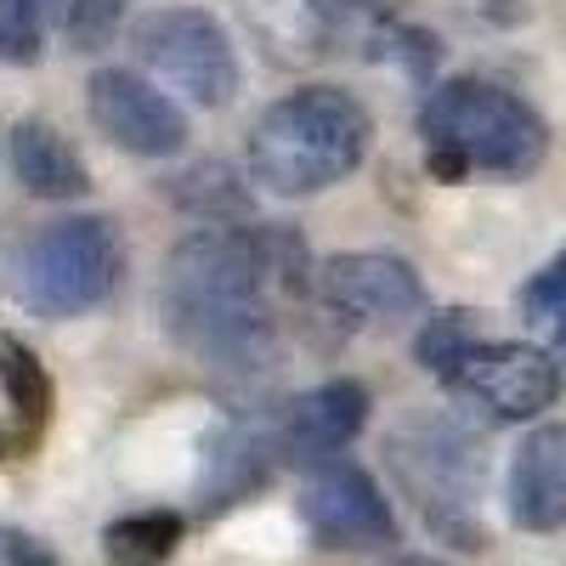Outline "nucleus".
Returning <instances> with one entry per match:
<instances>
[{"label":"nucleus","mask_w":566,"mask_h":566,"mask_svg":"<svg viewBox=\"0 0 566 566\" xmlns=\"http://www.w3.org/2000/svg\"><path fill=\"white\" fill-rule=\"evenodd\" d=\"M522 317L549 340L544 352L560 363V357H566V255L549 261V266L527 283V290H522Z\"/></svg>","instance_id":"obj_20"},{"label":"nucleus","mask_w":566,"mask_h":566,"mask_svg":"<svg viewBox=\"0 0 566 566\" xmlns=\"http://www.w3.org/2000/svg\"><path fill=\"white\" fill-rule=\"evenodd\" d=\"M424 165L437 181H464L470 170L488 176H533L549 154V125L533 103L493 80H448L419 108Z\"/></svg>","instance_id":"obj_2"},{"label":"nucleus","mask_w":566,"mask_h":566,"mask_svg":"<svg viewBox=\"0 0 566 566\" xmlns=\"http://www.w3.org/2000/svg\"><path fill=\"white\" fill-rule=\"evenodd\" d=\"M181 544V515L170 510H142V515H125L103 533V549L114 566H159L170 560Z\"/></svg>","instance_id":"obj_17"},{"label":"nucleus","mask_w":566,"mask_h":566,"mask_svg":"<svg viewBox=\"0 0 566 566\" xmlns=\"http://www.w3.org/2000/svg\"><path fill=\"white\" fill-rule=\"evenodd\" d=\"M0 391H7V408L18 419V448H29L40 424L52 419V380L18 335H0Z\"/></svg>","instance_id":"obj_16"},{"label":"nucleus","mask_w":566,"mask_h":566,"mask_svg":"<svg viewBox=\"0 0 566 566\" xmlns=\"http://www.w3.org/2000/svg\"><path fill=\"white\" fill-rule=\"evenodd\" d=\"M130 52L159 85L181 91L187 103L221 108L239 97V52H232L227 29L205 7H159L136 18Z\"/></svg>","instance_id":"obj_5"},{"label":"nucleus","mask_w":566,"mask_h":566,"mask_svg":"<svg viewBox=\"0 0 566 566\" xmlns=\"http://www.w3.org/2000/svg\"><path fill=\"white\" fill-rule=\"evenodd\" d=\"M85 108L114 148L142 154V159H165L187 142V114L165 97L154 80H142L130 69H97L85 85Z\"/></svg>","instance_id":"obj_9"},{"label":"nucleus","mask_w":566,"mask_h":566,"mask_svg":"<svg viewBox=\"0 0 566 566\" xmlns=\"http://www.w3.org/2000/svg\"><path fill=\"white\" fill-rule=\"evenodd\" d=\"M125 272V244L108 216L52 221L23 250V295L45 317H80L114 295Z\"/></svg>","instance_id":"obj_4"},{"label":"nucleus","mask_w":566,"mask_h":566,"mask_svg":"<svg viewBox=\"0 0 566 566\" xmlns=\"http://www.w3.org/2000/svg\"><path fill=\"white\" fill-rule=\"evenodd\" d=\"M0 566H57V555L45 549L40 538H29V533L0 522Z\"/></svg>","instance_id":"obj_23"},{"label":"nucleus","mask_w":566,"mask_h":566,"mask_svg":"<svg viewBox=\"0 0 566 566\" xmlns=\"http://www.w3.org/2000/svg\"><path fill=\"white\" fill-rule=\"evenodd\" d=\"M40 40L45 29L18 7V0H0V69H23L40 57Z\"/></svg>","instance_id":"obj_22"},{"label":"nucleus","mask_w":566,"mask_h":566,"mask_svg":"<svg viewBox=\"0 0 566 566\" xmlns=\"http://www.w3.org/2000/svg\"><path fill=\"white\" fill-rule=\"evenodd\" d=\"M391 464L402 470L408 493L424 504V522L442 538H459L464 549H476L482 533L470 522L476 504V448L448 424H408L402 437H391Z\"/></svg>","instance_id":"obj_7"},{"label":"nucleus","mask_w":566,"mask_h":566,"mask_svg":"<svg viewBox=\"0 0 566 566\" xmlns=\"http://www.w3.org/2000/svg\"><path fill=\"white\" fill-rule=\"evenodd\" d=\"M442 386L482 419H533L560 397V363L544 346L482 340L476 352L459 357V368Z\"/></svg>","instance_id":"obj_8"},{"label":"nucleus","mask_w":566,"mask_h":566,"mask_svg":"<svg viewBox=\"0 0 566 566\" xmlns=\"http://www.w3.org/2000/svg\"><path fill=\"white\" fill-rule=\"evenodd\" d=\"M363 424H368V386L363 380H323L306 397H295L277 448L301 464H335V453Z\"/></svg>","instance_id":"obj_12"},{"label":"nucleus","mask_w":566,"mask_h":566,"mask_svg":"<svg viewBox=\"0 0 566 566\" xmlns=\"http://www.w3.org/2000/svg\"><path fill=\"white\" fill-rule=\"evenodd\" d=\"M317 295L340 317H357V323H408V317L424 312L419 272L408 261H397V255H380V250H357V255L323 261Z\"/></svg>","instance_id":"obj_11"},{"label":"nucleus","mask_w":566,"mask_h":566,"mask_svg":"<svg viewBox=\"0 0 566 566\" xmlns=\"http://www.w3.org/2000/svg\"><path fill=\"white\" fill-rule=\"evenodd\" d=\"M368 108L340 85H306L277 97L250 130V170L283 199L346 181L368 154Z\"/></svg>","instance_id":"obj_3"},{"label":"nucleus","mask_w":566,"mask_h":566,"mask_svg":"<svg viewBox=\"0 0 566 566\" xmlns=\"http://www.w3.org/2000/svg\"><path fill=\"white\" fill-rule=\"evenodd\" d=\"M0 448H7V437H0Z\"/></svg>","instance_id":"obj_26"},{"label":"nucleus","mask_w":566,"mask_h":566,"mask_svg":"<svg viewBox=\"0 0 566 566\" xmlns=\"http://www.w3.org/2000/svg\"><path fill=\"white\" fill-rule=\"evenodd\" d=\"M510 522L527 533L566 527V424H538L510 459Z\"/></svg>","instance_id":"obj_13"},{"label":"nucleus","mask_w":566,"mask_h":566,"mask_svg":"<svg viewBox=\"0 0 566 566\" xmlns=\"http://www.w3.org/2000/svg\"><path fill=\"white\" fill-rule=\"evenodd\" d=\"M119 18H125V0H74L63 34L74 40V52H97V45L114 40Z\"/></svg>","instance_id":"obj_21"},{"label":"nucleus","mask_w":566,"mask_h":566,"mask_svg":"<svg viewBox=\"0 0 566 566\" xmlns=\"http://www.w3.org/2000/svg\"><path fill=\"white\" fill-rule=\"evenodd\" d=\"M165 193L176 199V205H187L193 216H205V221H227V216H244L250 210V199H244V187L232 181V170L227 165H193V170H181Z\"/></svg>","instance_id":"obj_18"},{"label":"nucleus","mask_w":566,"mask_h":566,"mask_svg":"<svg viewBox=\"0 0 566 566\" xmlns=\"http://www.w3.org/2000/svg\"><path fill=\"white\" fill-rule=\"evenodd\" d=\"M7 165L34 199H80L85 193V159L69 148V136L45 119H18L7 136Z\"/></svg>","instance_id":"obj_14"},{"label":"nucleus","mask_w":566,"mask_h":566,"mask_svg":"<svg viewBox=\"0 0 566 566\" xmlns=\"http://www.w3.org/2000/svg\"><path fill=\"white\" fill-rule=\"evenodd\" d=\"M397 566H431V560H397Z\"/></svg>","instance_id":"obj_25"},{"label":"nucleus","mask_w":566,"mask_h":566,"mask_svg":"<svg viewBox=\"0 0 566 566\" xmlns=\"http://www.w3.org/2000/svg\"><path fill=\"white\" fill-rule=\"evenodd\" d=\"M244 18L266 52L290 69L340 52H374V45L391 52L397 34V23L368 0H244Z\"/></svg>","instance_id":"obj_6"},{"label":"nucleus","mask_w":566,"mask_h":566,"mask_svg":"<svg viewBox=\"0 0 566 566\" xmlns=\"http://www.w3.org/2000/svg\"><path fill=\"white\" fill-rule=\"evenodd\" d=\"M272 470V442L255 424H227L221 437H210L205 448V476H199V510L216 515L227 504H239L244 493H255Z\"/></svg>","instance_id":"obj_15"},{"label":"nucleus","mask_w":566,"mask_h":566,"mask_svg":"<svg viewBox=\"0 0 566 566\" xmlns=\"http://www.w3.org/2000/svg\"><path fill=\"white\" fill-rule=\"evenodd\" d=\"M476 346H482L476 312L453 306V312H437L431 323L419 328V340H413V357H419V368H431L437 380H448V374L459 368V357H464V352H476Z\"/></svg>","instance_id":"obj_19"},{"label":"nucleus","mask_w":566,"mask_h":566,"mask_svg":"<svg viewBox=\"0 0 566 566\" xmlns=\"http://www.w3.org/2000/svg\"><path fill=\"white\" fill-rule=\"evenodd\" d=\"M301 522L328 549H374L397 538V515L380 493V482L363 464H317V476L301 493Z\"/></svg>","instance_id":"obj_10"},{"label":"nucleus","mask_w":566,"mask_h":566,"mask_svg":"<svg viewBox=\"0 0 566 566\" xmlns=\"http://www.w3.org/2000/svg\"><path fill=\"white\" fill-rule=\"evenodd\" d=\"M165 328L181 352L210 368H261L272 363V277L261 232L199 227L165 261Z\"/></svg>","instance_id":"obj_1"},{"label":"nucleus","mask_w":566,"mask_h":566,"mask_svg":"<svg viewBox=\"0 0 566 566\" xmlns=\"http://www.w3.org/2000/svg\"><path fill=\"white\" fill-rule=\"evenodd\" d=\"M18 7H23L40 29H52V23L63 29V23H69V12H74V0H18Z\"/></svg>","instance_id":"obj_24"}]
</instances>
